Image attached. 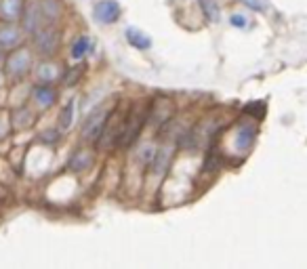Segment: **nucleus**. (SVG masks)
<instances>
[{"label": "nucleus", "mask_w": 307, "mask_h": 269, "mask_svg": "<svg viewBox=\"0 0 307 269\" xmlns=\"http://www.w3.org/2000/svg\"><path fill=\"white\" fill-rule=\"evenodd\" d=\"M34 69V55L27 47H15L11 49L5 57V72L11 80H23Z\"/></svg>", "instance_id": "1"}, {"label": "nucleus", "mask_w": 307, "mask_h": 269, "mask_svg": "<svg viewBox=\"0 0 307 269\" xmlns=\"http://www.w3.org/2000/svg\"><path fill=\"white\" fill-rule=\"evenodd\" d=\"M120 13H122V9L118 5V0H99L93 9V17H95L97 23L111 25V23L118 21Z\"/></svg>", "instance_id": "8"}, {"label": "nucleus", "mask_w": 307, "mask_h": 269, "mask_svg": "<svg viewBox=\"0 0 307 269\" xmlns=\"http://www.w3.org/2000/svg\"><path fill=\"white\" fill-rule=\"evenodd\" d=\"M198 5L204 13V17L211 21V23H217L221 19V11H219V3L217 0H198Z\"/></svg>", "instance_id": "17"}, {"label": "nucleus", "mask_w": 307, "mask_h": 269, "mask_svg": "<svg viewBox=\"0 0 307 269\" xmlns=\"http://www.w3.org/2000/svg\"><path fill=\"white\" fill-rule=\"evenodd\" d=\"M32 40H34L36 53L40 55V57L49 59L61 47V32L53 23H45L43 27H38V30L32 34Z\"/></svg>", "instance_id": "2"}, {"label": "nucleus", "mask_w": 307, "mask_h": 269, "mask_svg": "<svg viewBox=\"0 0 307 269\" xmlns=\"http://www.w3.org/2000/svg\"><path fill=\"white\" fill-rule=\"evenodd\" d=\"M255 137H257V129L253 124H240L236 129V137H234V149L236 151H242L246 153L255 143Z\"/></svg>", "instance_id": "11"}, {"label": "nucleus", "mask_w": 307, "mask_h": 269, "mask_svg": "<svg viewBox=\"0 0 307 269\" xmlns=\"http://www.w3.org/2000/svg\"><path fill=\"white\" fill-rule=\"evenodd\" d=\"M242 3L248 7V9H253L257 13H263V11H267V0H242Z\"/></svg>", "instance_id": "24"}, {"label": "nucleus", "mask_w": 307, "mask_h": 269, "mask_svg": "<svg viewBox=\"0 0 307 269\" xmlns=\"http://www.w3.org/2000/svg\"><path fill=\"white\" fill-rule=\"evenodd\" d=\"M23 7H25V0H0V19L19 21Z\"/></svg>", "instance_id": "13"}, {"label": "nucleus", "mask_w": 307, "mask_h": 269, "mask_svg": "<svg viewBox=\"0 0 307 269\" xmlns=\"http://www.w3.org/2000/svg\"><path fill=\"white\" fill-rule=\"evenodd\" d=\"M21 27L25 34H34L38 27H43L47 21H45V13H43V5L38 0H27L25 7H23V13H21Z\"/></svg>", "instance_id": "4"}, {"label": "nucleus", "mask_w": 307, "mask_h": 269, "mask_svg": "<svg viewBox=\"0 0 307 269\" xmlns=\"http://www.w3.org/2000/svg\"><path fill=\"white\" fill-rule=\"evenodd\" d=\"M175 147H177V143H169V141H166V143H164L160 149H156V156H154V160L149 162L151 173H156L158 177H162V175L166 173V168H169V164H171V160H173Z\"/></svg>", "instance_id": "10"}, {"label": "nucleus", "mask_w": 307, "mask_h": 269, "mask_svg": "<svg viewBox=\"0 0 307 269\" xmlns=\"http://www.w3.org/2000/svg\"><path fill=\"white\" fill-rule=\"evenodd\" d=\"M107 114L109 109L105 105H97L89 111V116L82 122V129H80V139L87 141V143H97L101 137V131H103V124L107 120Z\"/></svg>", "instance_id": "3"}, {"label": "nucleus", "mask_w": 307, "mask_h": 269, "mask_svg": "<svg viewBox=\"0 0 307 269\" xmlns=\"http://www.w3.org/2000/svg\"><path fill=\"white\" fill-rule=\"evenodd\" d=\"M127 120V118H124ZM124 120H120L116 116V111H109L107 114V120L103 124V131H101V137L97 141V145L99 147H111L116 145L120 141V135H122V129H124Z\"/></svg>", "instance_id": "5"}, {"label": "nucleus", "mask_w": 307, "mask_h": 269, "mask_svg": "<svg viewBox=\"0 0 307 269\" xmlns=\"http://www.w3.org/2000/svg\"><path fill=\"white\" fill-rule=\"evenodd\" d=\"M171 114H173V107L169 103H164V101H158L156 105H154L151 118H156V126H162L164 122L171 120Z\"/></svg>", "instance_id": "19"}, {"label": "nucleus", "mask_w": 307, "mask_h": 269, "mask_svg": "<svg viewBox=\"0 0 307 269\" xmlns=\"http://www.w3.org/2000/svg\"><path fill=\"white\" fill-rule=\"evenodd\" d=\"M147 118V111L145 109H137V111H131L129 118L124 120V129H122V135H120V141L118 143L124 145V147H129L133 141L137 139L139 131H141V126Z\"/></svg>", "instance_id": "6"}, {"label": "nucleus", "mask_w": 307, "mask_h": 269, "mask_svg": "<svg viewBox=\"0 0 307 269\" xmlns=\"http://www.w3.org/2000/svg\"><path fill=\"white\" fill-rule=\"evenodd\" d=\"M43 13H45V21L53 23L61 17V3L59 0H43Z\"/></svg>", "instance_id": "16"}, {"label": "nucleus", "mask_w": 307, "mask_h": 269, "mask_svg": "<svg viewBox=\"0 0 307 269\" xmlns=\"http://www.w3.org/2000/svg\"><path fill=\"white\" fill-rule=\"evenodd\" d=\"M91 49V40L87 36H80L74 45H72V57L74 59H82V57H87V53Z\"/></svg>", "instance_id": "20"}, {"label": "nucleus", "mask_w": 307, "mask_h": 269, "mask_svg": "<svg viewBox=\"0 0 307 269\" xmlns=\"http://www.w3.org/2000/svg\"><path fill=\"white\" fill-rule=\"evenodd\" d=\"M32 72L36 74V80L38 82H45V84H53L55 80H61L63 76V69L57 65V63H53V61H43V63H38Z\"/></svg>", "instance_id": "12"}, {"label": "nucleus", "mask_w": 307, "mask_h": 269, "mask_svg": "<svg viewBox=\"0 0 307 269\" xmlns=\"http://www.w3.org/2000/svg\"><path fill=\"white\" fill-rule=\"evenodd\" d=\"M82 74H85V67H82V65H74V67H69L67 72L61 76V80H63L65 87H74Z\"/></svg>", "instance_id": "22"}, {"label": "nucleus", "mask_w": 307, "mask_h": 269, "mask_svg": "<svg viewBox=\"0 0 307 269\" xmlns=\"http://www.w3.org/2000/svg\"><path fill=\"white\" fill-rule=\"evenodd\" d=\"M30 99H32V103L38 107V109H49L53 107L55 103H57V91H55L51 84H45V82H38L32 87L30 91Z\"/></svg>", "instance_id": "9"}, {"label": "nucleus", "mask_w": 307, "mask_h": 269, "mask_svg": "<svg viewBox=\"0 0 307 269\" xmlns=\"http://www.w3.org/2000/svg\"><path fill=\"white\" fill-rule=\"evenodd\" d=\"M127 40H129V45L135 47L137 51H147L151 47L149 36L143 34L141 30H135V27H129V30H127Z\"/></svg>", "instance_id": "15"}, {"label": "nucleus", "mask_w": 307, "mask_h": 269, "mask_svg": "<svg viewBox=\"0 0 307 269\" xmlns=\"http://www.w3.org/2000/svg\"><path fill=\"white\" fill-rule=\"evenodd\" d=\"M5 57H7V55H5V51H3V49H0V67H3V65H5Z\"/></svg>", "instance_id": "26"}, {"label": "nucleus", "mask_w": 307, "mask_h": 269, "mask_svg": "<svg viewBox=\"0 0 307 269\" xmlns=\"http://www.w3.org/2000/svg\"><path fill=\"white\" fill-rule=\"evenodd\" d=\"M72 120H74V101H69V103H65V107L61 109V116H59L61 131H67L72 126Z\"/></svg>", "instance_id": "21"}, {"label": "nucleus", "mask_w": 307, "mask_h": 269, "mask_svg": "<svg viewBox=\"0 0 307 269\" xmlns=\"http://www.w3.org/2000/svg\"><path fill=\"white\" fill-rule=\"evenodd\" d=\"M139 160H141L143 164H149L154 160V156H156V145L154 143H143L141 147H139Z\"/></svg>", "instance_id": "23"}, {"label": "nucleus", "mask_w": 307, "mask_h": 269, "mask_svg": "<svg viewBox=\"0 0 307 269\" xmlns=\"http://www.w3.org/2000/svg\"><path fill=\"white\" fill-rule=\"evenodd\" d=\"M229 21H232L234 27H246L248 25V19L244 15H240V13H234V15L229 17Z\"/></svg>", "instance_id": "25"}, {"label": "nucleus", "mask_w": 307, "mask_h": 269, "mask_svg": "<svg viewBox=\"0 0 307 269\" xmlns=\"http://www.w3.org/2000/svg\"><path fill=\"white\" fill-rule=\"evenodd\" d=\"M93 160H95L93 151H89V149H78V151L72 153V158H69L67 166L72 168L74 173H80V171H87V168L93 164Z\"/></svg>", "instance_id": "14"}, {"label": "nucleus", "mask_w": 307, "mask_h": 269, "mask_svg": "<svg viewBox=\"0 0 307 269\" xmlns=\"http://www.w3.org/2000/svg\"><path fill=\"white\" fill-rule=\"evenodd\" d=\"M13 124H15V129H27L34 124V114L27 107H19L13 114Z\"/></svg>", "instance_id": "18"}, {"label": "nucleus", "mask_w": 307, "mask_h": 269, "mask_svg": "<svg viewBox=\"0 0 307 269\" xmlns=\"http://www.w3.org/2000/svg\"><path fill=\"white\" fill-rule=\"evenodd\" d=\"M23 27L17 25V21H3L0 23V49L11 51L23 42Z\"/></svg>", "instance_id": "7"}]
</instances>
